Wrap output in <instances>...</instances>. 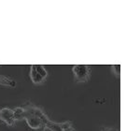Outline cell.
Returning a JSON list of instances; mask_svg holds the SVG:
<instances>
[{
  "mask_svg": "<svg viewBox=\"0 0 126 131\" xmlns=\"http://www.w3.org/2000/svg\"><path fill=\"white\" fill-rule=\"evenodd\" d=\"M73 72L78 82H86L89 80L90 69L85 65H76L73 67Z\"/></svg>",
  "mask_w": 126,
  "mask_h": 131,
  "instance_id": "6da1fadb",
  "label": "cell"
},
{
  "mask_svg": "<svg viewBox=\"0 0 126 131\" xmlns=\"http://www.w3.org/2000/svg\"><path fill=\"white\" fill-rule=\"evenodd\" d=\"M24 119L27 122V125L30 126L31 128L33 129H39L41 130L43 127H45L42 123V121L40 120V118L37 117L36 115L32 114L30 112H28L25 111V115H24Z\"/></svg>",
  "mask_w": 126,
  "mask_h": 131,
  "instance_id": "7a4b0ae2",
  "label": "cell"
},
{
  "mask_svg": "<svg viewBox=\"0 0 126 131\" xmlns=\"http://www.w3.org/2000/svg\"><path fill=\"white\" fill-rule=\"evenodd\" d=\"M0 120L5 122L8 126H13L15 122L14 112L12 110L8 108H3L0 110Z\"/></svg>",
  "mask_w": 126,
  "mask_h": 131,
  "instance_id": "3957f363",
  "label": "cell"
},
{
  "mask_svg": "<svg viewBox=\"0 0 126 131\" xmlns=\"http://www.w3.org/2000/svg\"><path fill=\"white\" fill-rule=\"evenodd\" d=\"M30 76H31V79H32L34 83H40L44 79L43 77L40 76V75L37 73V71H36V66L35 65H33L32 67H31Z\"/></svg>",
  "mask_w": 126,
  "mask_h": 131,
  "instance_id": "277c9868",
  "label": "cell"
},
{
  "mask_svg": "<svg viewBox=\"0 0 126 131\" xmlns=\"http://www.w3.org/2000/svg\"><path fill=\"white\" fill-rule=\"evenodd\" d=\"M43 125L45 127H47L48 129H49V130H52V131H63L60 124H56V123H54V122H52V121H49V119H47L43 123Z\"/></svg>",
  "mask_w": 126,
  "mask_h": 131,
  "instance_id": "5b68a950",
  "label": "cell"
},
{
  "mask_svg": "<svg viewBox=\"0 0 126 131\" xmlns=\"http://www.w3.org/2000/svg\"><path fill=\"white\" fill-rule=\"evenodd\" d=\"M0 84L4 86H9V87H15L16 82L9 79L8 77H6L4 75H0Z\"/></svg>",
  "mask_w": 126,
  "mask_h": 131,
  "instance_id": "8992f818",
  "label": "cell"
},
{
  "mask_svg": "<svg viewBox=\"0 0 126 131\" xmlns=\"http://www.w3.org/2000/svg\"><path fill=\"white\" fill-rule=\"evenodd\" d=\"M14 112V118L15 120H21V119H24L25 115V110L24 108H21V107H17L13 111Z\"/></svg>",
  "mask_w": 126,
  "mask_h": 131,
  "instance_id": "52a82bcc",
  "label": "cell"
},
{
  "mask_svg": "<svg viewBox=\"0 0 126 131\" xmlns=\"http://www.w3.org/2000/svg\"><path fill=\"white\" fill-rule=\"evenodd\" d=\"M36 71H37V73H39L40 76L43 77V78H45V77L47 76V71H46V69L44 68L43 66L36 65Z\"/></svg>",
  "mask_w": 126,
  "mask_h": 131,
  "instance_id": "ba28073f",
  "label": "cell"
},
{
  "mask_svg": "<svg viewBox=\"0 0 126 131\" xmlns=\"http://www.w3.org/2000/svg\"><path fill=\"white\" fill-rule=\"evenodd\" d=\"M60 125H61V127H62V129H63V131L72 126L70 122H65V123H62V124H60Z\"/></svg>",
  "mask_w": 126,
  "mask_h": 131,
  "instance_id": "9c48e42d",
  "label": "cell"
},
{
  "mask_svg": "<svg viewBox=\"0 0 126 131\" xmlns=\"http://www.w3.org/2000/svg\"><path fill=\"white\" fill-rule=\"evenodd\" d=\"M102 131H117L114 128H107V127H105V128H102Z\"/></svg>",
  "mask_w": 126,
  "mask_h": 131,
  "instance_id": "30bf717a",
  "label": "cell"
},
{
  "mask_svg": "<svg viewBox=\"0 0 126 131\" xmlns=\"http://www.w3.org/2000/svg\"><path fill=\"white\" fill-rule=\"evenodd\" d=\"M114 68L117 69V70H116V72H117L118 74H120V68H121V67H120L119 65H116V66H114Z\"/></svg>",
  "mask_w": 126,
  "mask_h": 131,
  "instance_id": "8fae6325",
  "label": "cell"
},
{
  "mask_svg": "<svg viewBox=\"0 0 126 131\" xmlns=\"http://www.w3.org/2000/svg\"><path fill=\"white\" fill-rule=\"evenodd\" d=\"M64 131H75V129L73 128V127H69V128H67V129H66V130H64Z\"/></svg>",
  "mask_w": 126,
  "mask_h": 131,
  "instance_id": "7c38bea8",
  "label": "cell"
}]
</instances>
